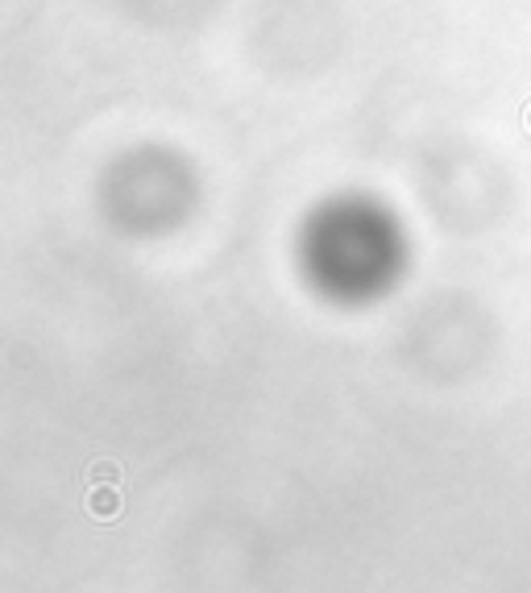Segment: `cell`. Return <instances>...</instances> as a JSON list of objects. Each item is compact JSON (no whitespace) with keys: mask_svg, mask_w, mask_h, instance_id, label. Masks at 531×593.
I'll return each instance as SVG.
<instances>
[{"mask_svg":"<svg viewBox=\"0 0 531 593\" xmlns=\"http://www.w3.org/2000/svg\"><path fill=\"white\" fill-rule=\"evenodd\" d=\"M87 477H92V482H104V485H117V477H121V469H117V465H112V460H96V465H92V469H87Z\"/></svg>","mask_w":531,"mask_h":593,"instance_id":"cell-2","label":"cell"},{"mask_svg":"<svg viewBox=\"0 0 531 593\" xmlns=\"http://www.w3.org/2000/svg\"><path fill=\"white\" fill-rule=\"evenodd\" d=\"M527 129H531V109H527Z\"/></svg>","mask_w":531,"mask_h":593,"instance_id":"cell-3","label":"cell"},{"mask_svg":"<svg viewBox=\"0 0 531 593\" xmlns=\"http://www.w3.org/2000/svg\"><path fill=\"white\" fill-rule=\"evenodd\" d=\"M87 510H92V519H100V523L117 519V515H121V494H117V485H92Z\"/></svg>","mask_w":531,"mask_h":593,"instance_id":"cell-1","label":"cell"}]
</instances>
